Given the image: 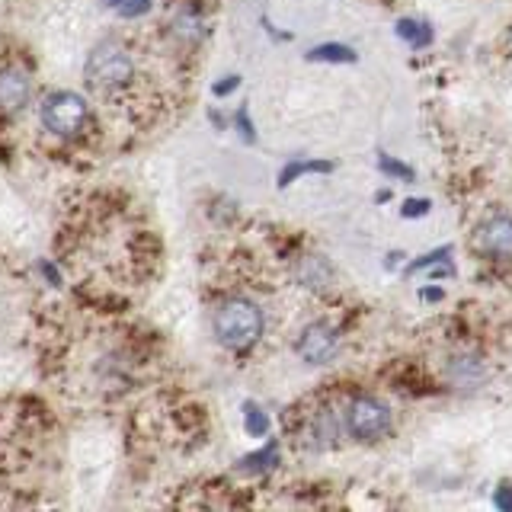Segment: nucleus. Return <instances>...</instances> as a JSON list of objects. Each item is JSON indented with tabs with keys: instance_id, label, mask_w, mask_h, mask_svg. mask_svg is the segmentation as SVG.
<instances>
[{
	"instance_id": "1",
	"label": "nucleus",
	"mask_w": 512,
	"mask_h": 512,
	"mask_svg": "<svg viewBox=\"0 0 512 512\" xmlns=\"http://www.w3.org/2000/svg\"><path fill=\"white\" fill-rule=\"evenodd\" d=\"M84 80L93 93L116 96L132 87L135 80V58L119 42H100L84 64Z\"/></svg>"
},
{
	"instance_id": "2",
	"label": "nucleus",
	"mask_w": 512,
	"mask_h": 512,
	"mask_svg": "<svg viewBox=\"0 0 512 512\" xmlns=\"http://www.w3.org/2000/svg\"><path fill=\"white\" fill-rule=\"evenodd\" d=\"M212 327L224 349H250L263 336V311L250 298H228L215 308Z\"/></svg>"
},
{
	"instance_id": "3",
	"label": "nucleus",
	"mask_w": 512,
	"mask_h": 512,
	"mask_svg": "<svg viewBox=\"0 0 512 512\" xmlns=\"http://www.w3.org/2000/svg\"><path fill=\"white\" fill-rule=\"evenodd\" d=\"M39 119L45 125V132H52L58 138H74L90 122V106L80 93L58 90L45 96V103L39 106Z\"/></svg>"
},
{
	"instance_id": "4",
	"label": "nucleus",
	"mask_w": 512,
	"mask_h": 512,
	"mask_svg": "<svg viewBox=\"0 0 512 512\" xmlns=\"http://www.w3.org/2000/svg\"><path fill=\"white\" fill-rule=\"evenodd\" d=\"M346 429L359 442H378L391 429V410L378 397H356L346 410Z\"/></svg>"
},
{
	"instance_id": "5",
	"label": "nucleus",
	"mask_w": 512,
	"mask_h": 512,
	"mask_svg": "<svg viewBox=\"0 0 512 512\" xmlns=\"http://www.w3.org/2000/svg\"><path fill=\"white\" fill-rule=\"evenodd\" d=\"M333 349H336V333H333V327L320 324V320L317 324H308L298 336V356L304 362H314V365L327 362L333 356Z\"/></svg>"
},
{
	"instance_id": "6",
	"label": "nucleus",
	"mask_w": 512,
	"mask_h": 512,
	"mask_svg": "<svg viewBox=\"0 0 512 512\" xmlns=\"http://www.w3.org/2000/svg\"><path fill=\"white\" fill-rule=\"evenodd\" d=\"M32 93V80L23 68H4L0 71V112L23 109Z\"/></svg>"
},
{
	"instance_id": "7",
	"label": "nucleus",
	"mask_w": 512,
	"mask_h": 512,
	"mask_svg": "<svg viewBox=\"0 0 512 512\" xmlns=\"http://www.w3.org/2000/svg\"><path fill=\"white\" fill-rule=\"evenodd\" d=\"M480 244L490 256H500V260H509V218L500 212L496 218H490L484 228H480Z\"/></svg>"
},
{
	"instance_id": "8",
	"label": "nucleus",
	"mask_w": 512,
	"mask_h": 512,
	"mask_svg": "<svg viewBox=\"0 0 512 512\" xmlns=\"http://www.w3.org/2000/svg\"><path fill=\"white\" fill-rule=\"evenodd\" d=\"M304 173H333V164L330 160H292V164L279 170V186L295 183Z\"/></svg>"
},
{
	"instance_id": "9",
	"label": "nucleus",
	"mask_w": 512,
	"mask_h": 512,
	"mask_svg": "<svg viewBox=\"0 0 512 512\" xmlns=\"http://www.w3.org/2000/svg\"><path fill=\"white\" fill-rule=\"evenodd\" d=\"M397 36L413 48H426L432 42V26L423 20H400L397 23Z\"/></svg>"
},
{
	"instance_id": "10",
	"label": "nucleus",
	"mask_w": 512,
	"mask_h": 512,
	"mask_svg": "<svg viewBox=\"0 0 512 512\" xmlns=\"http://www.w3.org/2000/svg\"><path fill=\"white\" fill-rule=\"evenodd\" d=\"M308 61H336V64H352L356 61V52L349 45H317L308 52Z\"/></svg>"
},
{
	"instance_id": "11",
	"label": "nucleus",
	"mask_w": 512,
	"mask_h": 512,
	"mask_svg": "<svg viewBox=\"0 0 512 512\" xmlns=\"http://www.w3.org/2000/svg\"><path fill=\"white\" fill-rule=\"evenodd\" d=\"M106 7L125 16V20H132V16H141L151 10V0H106Z\"/></svg>"
},
{
	"instance_id": "12",
	"label": "nucleus",
	"mask_w": 512,
	"mask_h": 512,
	"mask_svg": "<svg viewBox=\"0 0 512 512\" xmlns=\"http://www.w3.org/2000/svg\"><path fill=\"white\" fill-rule=\"evenodd\" d=\"M378 167H381V173L397 176V180H413V167H404L400 160H394V157H388V154H381Z\"/></svg>"
},
{
	"instance_id": "13",
	"label": "nucleus",
	"mask_w": 512,
	"mask_h": 512,
	"mask_svg": "<svg viewBox=\"0 0 512 512\" xmlns=\"http://www.w3.org/2000/svg\"><path fill=\"white\" fill-rule=\"evenodd\" d=\"M266 429H269L266 413L256 404H247V432H250V436H263Z\"/></svg>"
},
{
	"instance_id": "14",
	"label": "nucleus",
	"mask_w": 512,
	"mask_h": 512,
	"mask_svg": "<svg viewBox=\"0 0 512 512\" xmlns=\"http://www.w3.org/2000/svg\"><path fill=\"white\" fill-rule=\"evenodd\" d=\"M237 128H240V138H244V141H253V122H250L247 106H240V109H237Z\"/></svg>"
},
{
	"instance_id": "15",
	"label": "nucleus",
	"mask_w": 512,
	"mask_h": 512,
	"mask_svg": "<svg viewBox=\"0 0 512 512\" xmlns=\"http://www.w3.org/2000/svg\"><path fill=\"white\" fill-rule=\"evenodd\" d=\"M426 212H429V202H426V199H416V202L410 199V202L404 205V218H413V215L420 218V215H426Z\"/></svg>"
},
{
	"instance_id": "16",
	"label": "nucleus",
	"mask_w": 512,
	"mask_h": 512,
	"mask_svg": "<svg viewBox=\"0 0 512 512\" xmlns=\"http://www.w3.org/2000/svg\"><path fill=\"white\" fill-rule=\"evenodd\" d=\"M237 84H240V77L234 74V77H224L221 84H215L212 90H215V96H228L231 90H237Z\"/></svg>"
}]
</instances>
